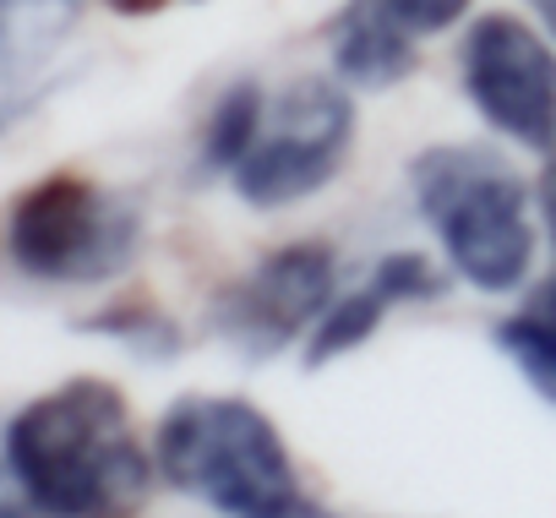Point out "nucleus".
Here are the masks:
<instances>
[{
    "mask_svg": "<svg viewBox=\"0 0 556 518\" xmlns=\"http://www.w3.org/2000/svg\"><path fill=\"white\" fill-rule=\"evenodd\" d=\"M0 453L23 496L50 518H137L159 475L121 388L104 377H72L23 404Z\"/></svg>",
    "mask_w": 556,
    "mask_h": 518,
    "instance_id": "obj_1",
    "label": "nucleus"
},
{
    "mask_svg": "<svg viewBox=\"0 0 556 518\" xmlns=\"http://www.w3.org/2000/svg\"><path fill=\"white\" fill-rule=\"evenodd\" d=\"M409 191L420 218L431 224L447 268L480 295H507L529 279L534 224L523 175L475 142H437L415 153Z\"/></svg>",
    "mask_w": 556,
    "mask_h": 518,
    "instance_id": "obj_2",
    "label": "nucleus"
},
{
    "mask_svg": "<svg viewBox=\"0 0 556 518\" xmlns=\"http://www.w3.org/2000/svg\"><path fill=\"white\" fill-rule=\"evenodd\" d=\"M153 464L164 485L229 518H245L295 491V464L278 426L256 404L218 393H186L169 404L153 431Z\"/></svg>",
    "mask_w": 556,
    "mask_h": 518,
    "instance_id": "obj_3",
    "label": "nucleus"
},
{
    "mask_svg": "<svg viewBox=\"0 0 556 518\" xmlns=\"http://www.w3.org/2000/svg\"><path fill=\"white\" fill-rule=\"evenodd\" d=\"M142 245V207L126 191L83 175L28 186L7 213V256L39 285H104L131 268Z\"/></svg>",
    "mask_w": 556,
    "mask_h": 518,
    "instance_id": "obj_4",
    "label": "nucleus"
},
{
    "mask_svg": "<svg viewBox=\"0 0 556 518\" xmlns=\"http://www.w3.org/2000/svg\"><path fill=\"white\" fill-rule=\"evenodd\" d=\"M355 142V104L344 88L306 77L295 88H285L267 115L262 131L251 142V153L235 164V197L245 207H295L306 197H317L350 159Z\"/></svg>",
    "mask_w": 556,
    "mask_h": 518,
    "instance_id": "obj_5",
    "label": "nucleus"
},
{
    "mask_svg": "<svg viewBox=\"0 0 556 518\" xmlns=\"http://www.w3.org/2000/svg\"><path fill=\"white\" fill-rule=\"evenodd\" d=\"M339 295V256L323 240H295L267 251L251 274L224 285L207 306V328L218 344H229L240 361H273L301 333L323 323V312Z\"/></svg>",
    "mask_w": 556,
    "mask_h": 518,
    "instance_id": "obj_6",
    "label": "nucleus"
},
{
    "mask_svg": "<svg viewBox=\"0 0 556 518\" xmlns=\"http://www.w3.org/2000/svg\"><path fill=\"white\" fill-rule=\"evenodd\" d=\"M464 93L502 137L523 148H556V55L518 17H475L458 50Z\"/></svg>",
    "mask_w": 556,
    "mask_h": 518,
    "instance_id": "obj_7",
    "label": "nucleus"
},
{
    "mask_svg": "<svg viewBox=\"0 0 556 518\" xmlns=\"http://www.w3.org/2000/svg\"><path fill=\"white\" fill-rule=\"evenodd\" d=\"M77 23L83 0H0V137L50 93Z\"/></svg>",
    "mask_w": 556,
    "mask_h": 518,
    "instance_id": "obj_8",
    "label": "nucleus"
},
{
    "mask_svg": "<svg viewBox=\"0 0 556 518\" xmlns=\"http://www.w3.org/2000/svg\"><path fill=\"white\" fill-rule=\"evenodd\" d=\"M442 279L431 274V263L420 251H393L366 274V285H355L350 295H333V306L323 312V323L306 339V366H328L350 350H361L404 301H437Z\"/></svg>",
    "mask_w": 556,
    "mask_h": 518,
    "instance_id": "obj_9",
    "label": "nucleus"
},
{
    "mask_svg": "<svg viewBox=\"0 0 556 518\" xmlns=\"http://www.w3.org/2000/svg\"><path fill=\"white\" fill-rule=\"evenodd\" d=\"M496 350L518 366V377L545 404H556V279L534 285L518 301V312L496 323Z\"/></svg>",
    "mask_w": 556,
    "mask_h": 518,
    "instance_id": "obj_10",
    "label": "nucleus"
},
{
    "mask_svg": "<svg viewBox=\"0 0 556 518\" xmlns=\"http://www.w3.org/2000/svg\"><path fill=\"white\" fill-rule=\"evenodd\" d=\"M262 115H267V104H262V88L256 83H235L218 104H213V115H207V131H202V175H235V164L251 153V142H256V131H262Z\"/></svg>",
    "mask_w": 556,
    "mask_h": 518,
    "instance_id": "obj_11",
    "label": "nucleus"
},
{
    "mask_svg": "<svg viewBox=\"0 0 556 518\" xmlns=\"http://www.w3.org/2000/svg\"><path fill=\"white\" fill-rule=\"evenodd\" d=\"M77 333L115 339V344H126L142 361H175V350H180V328L164 312H153V306H110L99 317H83Z\"/></svg>",
    "mask_w": 556,
    "mask_h": 518,
    "instance_id": "obj_12",
    "label": "nucleus"
},
{
    "mask_svg": "<svg viewBox=\"0 0 556 518\" xmlns=\"http://www.w3.org/2000/svg\"><path fill=\"white\" fill-rule=\"evenodd\" d=\"M361 7L382 23V28H393L399 39H426V34H447L464 12H469V0H361Z\"/></svg>",
    "mask_w": 556,
    "mask_h": 518,
    "instance_id": "obj_13",
    "label": "nucleus"
},
{
    "mask_svg": "<svg viewBox=\"0 0 556 518\" xmlns=\"http://www.w3.org/2000/svg\"><path fill=\"white\" fill-rule=\"evenodd\" d=\"M245 518H333V513H328L323 502L290 491V496H278V502H267V507H256V513H245Z\"/></svg>",
    "mask_w": 556,
    "mask_h": 518,
    "instance_id": "obj_14",
    "label": "nucleus"
},
{
    "mask_svg": "<svg viewBox=\"0 0 556 518\" xmlns=\"http://www.w3.org/2000/svg\"><path fill=\"white\" fill-rule=\"evenodd\" d=\"M104 7H110V12H121V17H153V12L164 7V0H104Z\"/></svg>",
    "mask_w": 556,
    "mask_h": 518,
    "instance_id": "obj_15",
    "label": "nucleus"
},
{
    "mask_svg": "<svg viewBox=\"0 0 556 518\" xmlns=\"http://www.w3.org/2000/svg\"><path fill=\"white\" fill-rule=\"evenodd\" d=\"M540 207H545V224H551V240H556V175L545 180V191H540Z\"/></svg>",
    "mask_w": 556,
    "mask_h": 518,
    "instance_id": "obj_16",
    "label": "nucleus"
},
{
    "mask_svg": "<svg viewBox=\"0 0 556 518\" xmlns=\"http://www.w3.org/2000/svg\"><path fill=\"white\" fill-rule=\"evenodd\" d=\"M529 12H534V17L545 23V34L556 39V0H529Z\"/></svg>",
    "mask_w": 556,
    "mask_h": 518,
    "instance_id": "obj_17",
    "label": "nucleus"
},
{
    "mask_svg": "<svg viewBox=\"0 0 556 518\" xmlns=\"http://www.w3.org/2000/svg\"><path fill=\"white\" fill-rule=\"evenodd\" d=\"M0 518H50V513H39L34 502H28V507H17V502H0Z\"/></svg>",
    "mask_w": 556,
    "mask_h": 518,
    "instance_id": "obj_18",
    "label": "nucleus"
},
{
    "mask_svg": "<svg viewBox=\"0 0 556 518\" xmlns=\"http://www.w3.org/2000/svg\"><path fill=\"white\" fill-rule=\"evenodd\" d=\"M551 175H556V169H551Z\"/></svg>",
    "mask_w": 556,
    "mask_h": 518,
    "instance_id": "obj_19",
    "label": "nucleus"
}]
</instances>
